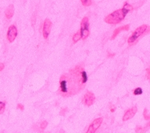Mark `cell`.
I'll return each mask as SVG.
<instances>
[{
  "label": "cell",
  "mask_w": 150,
  "mask_h": 133,
  "mask_svg": "<svg viewBox=\"0 0 150 133\" xmlns=\"http://www.w3.org/2000/svg\"><path fill=\"white\" fill-rule=\"evenodd\" d=\"M87 82L88 75L84 66L79 64L61 76L57 92L63 97L74 96L84 89Z\"/></svg>",
  "instance_id": "obj_1"
},
{
  "label": "cell",
  "mask_w": 150,
  "mask_h": 133,
  "mask_svg": "<svg viewBox=\"0 0 150 133\" xmlns=\"http://www.w3.org/2000/svg\"><path fill=\"white\" fill-rule=\"evenodd\" d=\"M133 6L127 2H125L121 9H117L105 16L104 21L109 24H117L121 22L130 11L133 10Z\"/></svg>",
  "instance_id": "obj_2"
},
{
  "label": "cell",
  "mask_w": 150,
  "mask_h": 133,
  "mask_svg": "<svg viewBox=\"0 0 150 133\" xmlns=\"http://www.w3.org/2000/svg\"><path fill=\"white\" fill-rule=\"evenodd\" d=\"M149 32L150 27L146 25V24H143V25L138 27V28H136V30L132 33V35L127 39V42H128L129 46L134 45L138 40L140 39L142 37L143 35H147Z\"/></svg>",
  "instance_id": "obj_3"
},
{
  "label": "cell",
  "mask_w": 150,
  "mask_h": 133,
  "mask_svg": "<svg viewBox=\"0 0 150 133\" xmlns=\"http://www.w3.org/2000/svg\"><path fill=\"white\" fill-rule=\"evenodd\" d=\"M80 32L81 35V39L85 40L89 35V20L87 16H84L81 22Z\"/></svg>",
  "instance_id": "obj_4"
},
{
  "label": "cell",
  "mask_w": 150,
  "mask_h": 133,
  "mask_svg": "<svg viewBox=\"0 0 150 133\" xmlns=\"http://www.w3.org/2000/svg\"><path fill=\"white\" fill-rule=\"evenodd\" d=\"M102 123H103V118L102 117H98V118L95 119L93 122H91V124L89 125L86 133H96L97 129H98V128L101 126Z\"/></svg>",
  "instance_id": "obj_5"
},
{
  "label": "cell",
  "mask_w": 150,
  "mask_h": 133,
  "mask_svg": "<svg viewBox=\"0 0 150 133\" xmlns=\"http://www.w3.org/2000/svg\"><path fill=\"white\" fill-rule=\"evenodd\" d=\"M52 22L49 19H45L43 23V28H42V35L45 39H47L49 37V34L51 32Z\"/></svg>",
  "instance_id": "obj_6"
},
{
  "label": "cell",
  "mask_w": 150,
  "mask_h": 133,
  "mask_svg": "<svg viewBox=\"0 0 150 133\" xmlns=\"http://www.w3.org/2000/svg\"><path fill=\"white\" fill-rule=\"evenodd\" d=\"M96 100V96L94 95L92 92H87L85 95L84 96L83 99V103L87 107H91Z\"/></svg>",
  "instance_id": "obj_7"
},
{
  "label": "cell",
  "mask_w": 150,
  "mask_h": 133,
  "mask_svg": "<svg viewBox=\"0 0 150 133\" xmlns=\"http://www.w3.org/2000/svg\"><path fill=\"white\" fill-rule=\"evenodd\" d=\"M17 36V28L15 25H11L7 31V39L9 42H13Z\"/></svg>",
  "instance_id": "obj_8"
},
{
  "label": "cell",
  "mask_w": 150,
  "mask_h": 133,
  "mask_svg": "<svg viewBox=\"0 0 150 133\" xmlns=\"http://www.w3.org/2000/svg\"><path fill=\"white\" fill-rule=\"evenodd\" d=\"M137 111H138L137 107H133L128 109L126 112L124 113V116H123V122H127V121L131 119L135 115Z\"/></svg>",
  "instance_id": "obj_9"
},
{
  "label": "cell",
  "mask_w": 150,
  "mask_h": 133,
  "mask_svg": "<svg viewBox=\"0 0 150 133\" xmlns=\"http://www.w3.org/2000/svg\"><path fill=\"white\" fill-rule=\"evenodd\" d=\"M129 28H130V25L129 24H126V25L121 26V27H120V28H117V29H115L113 33H112V37H111V40H113L116 38L117 35H119L120 33L121 32V31H128Z\"/></svg>",
  "instance_id": "obj_10"
},
{
  "label": "cell",
  "mask_w": 150,
  "mask_h": 133,
  "mask_svg": "<svg viewBox=\"0 0 150 133\" xmlns=\"http://www.w3.org/2000/svg\"><path fill=\"white\" fill-rule=\"evenodd\" d=\"M14 15V6L13 4H10L7 7L5 10V16H6L7 19L12 18Z\"/></svg>",
  "instance_id": "obj_11"
},
{
  "label": "cell",
  "mask_w": 150,
  "mask_h": 133,
  "mask_svg": "<svg viewBox=\"0 0 150 133\" xmlns=\"http://www.w3.org/2000/svg\"><path fill=\"white\" fill-rule=\"evenodd\" d=\"M73 42H74V43H76V42H77L79 40L81 39V32H80V31H77V32L75 33L74 35H73Z\"/></svg>",
  "instance_id": "obj_12"
},
{
  "label": "cell",
  "mask_w": 150,
  "mask_h": 133,
  "mask_svg": "<svg viewBox=\"0 0 150 133\" xmlns=\"http://www.w3.org/2000/svg\"><path fill=\"white\" fill-rule=\"evenodd\" d=\"M5 109H6V103L4 102L0 101V115H2V114L4 113Z\"/></svg>",
  "instance_id": "obj_13"
},
{
  "label": "cell",
  "mask_w": 150,
  "mask_h": 133,
  "mask_svg": "<svg viewBox=\"0 0 150 133\" xmlns=\"http://www.w3.org/2000/svg\"><path fill=\"white\" fill-rule=\"evenodd\" d=\"M80 1L84 6H89L91 4V0H80Z\"/></svg>",
  "instance_id": "obj_14"
},
{
  "label": "cell",
  "mask_w": 150,
  "mask_h": 133,
  "mask_svg": "<svg viewBox=\"0 0 150 133\" xmlns=\"http://www.w3.org/2000/svg\"><path fill=\"white\" fill-rule=\"evenodd\" d=\"M134 94L137 96V95H141V94H142V89H141V88H137L134 90Z\"/></svg>",
  "instance_id": "obj_15"
},
{
  "label": "cell",
  "mask_w": 150,
  "mask_h": 133,
  "mask_svg": "<svg viewBox=\"0 0 150 133\" xmlns=\"http://www.w3.org/2000/svg\"><path fill=\"white\" fill-rule=\"evenodd\" d=\"M144 117H145V120H149L150 119V115H148V110L147 109H145L144 110Z\"/></svg>",
  "instance_id": "obj_16"
},
{
  "label": "cell",
  "mask_w": 150,
  "mask_h": 133,
  "mask_svg": "<svg viewBox=\"0 0 150 133\" xmlns=\"http://www.w3.org/2000/svg\"><path fill=\"white\" fill-rule=\"evenodd\" d=\"M47 125H48V122H47L46 121H44V122H42V123H41L40 127H41V129H45L47 127Z\"/></svg>",
  "instance_id": "obj_17"
},
{
  "label": "cell",
  "mask_w": 150,
  "mask_h": 133,
  "mask_svg": "<svg viewBox=\"0 0 150 133\" xmlns=\"http://www.w3.org/2000/svg\"><path fill=\"white\" fill-rule=\"evenodd\" d=\"M17 109H19V110H24V107H23V104L19 103V104H17Z\"/></svg>",
  "instance_id": "obj_18"
},
{
  "label": "cell",
  "mask_w": 150,
  "mask_h": 133,
  "mask_svg": "<svg viewBox=\"0 0 150 133\" xmlns=\"http://www.w3.org/2000/svg\"><path fill=\"white\" fill-rule=\"evenodd\" d=\"M147 78L150 81V68L147 70Z\"/></svg>",
  "instance_id": "obj_19"
},
{
  "label": "cell",
  "mask_w": 150,
  "mask_h": 133,
  "mask_svg": "<svg viewBox=\"0 0 150 133\" xmlns=\"http://www.w3.org/2000/svg\"><path fill=\"white\" fill-rule=\"evenodd\" d=\"M5 68V65L2 63H0V71H2Z\"/></svg>",
  "instance_id": "obj_20"
},
{
  "label": "cell",
  "mask_w": 150,
  "mask_h": 133,
  "mask_svg": "<svg viewBox=\"0 0 150 133\" xmlns=\"http://www.w3.org/2000/svg\"><path fill=\"white\" fill-rule=\"evenodd\" d=\"M150 128V122H149V123H148L147 124H146V125H145V129H144V128H143V129H146V130H147L148 129H149ZM145 132V131H144Z\"/></svg>",
  "instance_id": "obj_21"
}]
</instances>
